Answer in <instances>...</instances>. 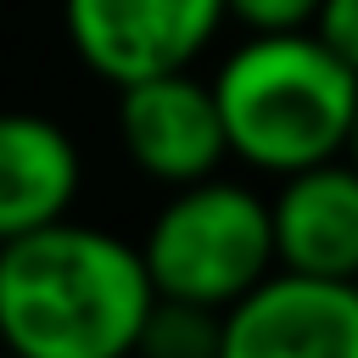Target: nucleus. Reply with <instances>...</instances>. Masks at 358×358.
<instances>
[{
  "instance_id": "nucleus-3",
  "label": "nucleus",
  "mask_w": 358,
  "mask_h": 358,
  "mask_svg": "<svg viewBox=\"0 0 358 358\" xmlns=\"http://www.w3.org/2000/svg\"><path fill=\"white\" fill-rule=\"evenodd\" d=\"M140 257L157 296H179L224 313L257 280L274 274L268 201L252 185H235L218 173L173 185V196L157 207L140 241Z\"/></svg>"
},
{
  "instance_id": "nucleus-1",
  "label": "nucleus",
  "mask_w": 358,
  "mask_h": 358,
  "mask_svg": "<svg viewBox=\"0 0 358 358\" xmlns=\"http://www.w3.org/2000/svg\"><path fill=\"white\" fill-rule=\"evenodd\" d=\"M151 302L140 246L112 229L50 218L0 241V352L11 358H134Z\"/></svg>"
},
{
  "instance_id": "nucleus-8",
  "label": "nucleus",
  "mask_w": 358,
  "mask_h": 358,
  "mask_svg": "<svg viewBox=\"0 0 358 358\" xmlns=\"http://www.w3.org/2000/svg\"><path fill=\"white\" fill-rule=\"evenodd\" d=\"M78 145L56 117L0 112V241L67 218L78 196Z\"/></svg>"
},
{
  "instance_id": "nucleus-2",
  "label": "nucleus",
  "mask_w": 358,
  "mask_h": 358,
  "mask_svg": "<svg viewBox=\"0 0 358 358\" xmlns=\"http://www.w3.org/2000/svg\"><path fill=\"white\" fill-rule=\"evenodd\" d=\"M213 101L224 117L229 157L257 173H296L341 157L358 106V73L313 34H246L213 73Z\"/></svg>"
},
{
  "instance_id": "nucleus-5",
  "label": "nucleus",
  "mask_w": 358,
  "mask_h": 358,
  "mask_svg": "<svg viewBox=\"0 0 358 358\" xmlns=\"http://www.w3.org/2000/svg\"><path fill=\"white\" fill-rule=\"evenodd\" d=\"M218 358H358L352 280H313L274 268L224 308Z\"/></svg>"
},
{
  "instance_id": "nucleus-13",
  "label": "nucleus",
  "mask_w": 358,
  "mask_h": 358,
  "mask_svg": "<svg viewBox=\"0 0 358 358\" xmlns=\"http://www.w3.org/2000/svg\"><path fill=\"white\" fill-rule=\"evenodd\" d=\"M352 291H358V274H352Z\"/></svg>"
},
{
  "instance_id": "nucleus-11",
  "label": "nucleus",
  "mask_w": 358,
  "mask_h": 358,
  "mask_svg": "<svg viewBox=\"0 0 358 358\" xmlns=\"http://www.w3.org/2000/svg\"><path fill=\"white\" fill-rule=\"evenodd\" d=\"M313 34L358 73V0H319L313 11Z\"/></svg>"
},
{
  "instance_id": "nucleus-10",
  "label": "nucleus",
  "mask_w": 358,
  "mask_h": 358,
  "mask_svg": "<svg viewBox=\"0 0 358 358\" xmlns=\"http://www.w3.org/2000/svg\"><path fill=\"white\" fill-rule=\"evenodd\" d=\"M224 11L246 34H291V28H313L319 0H224Z\"/></svg>"
},
{
  "instance_id": "nucleus-12",
  "label": "nucleus",
  "mask_w": 358,
  "mask_h": 358,
  "mask_svg": "<svg viewBox=\"0 0 358 358\" xmlns=\"http://www.w3.org/2000/svg\"><path fill=\"white\" fill-rule=\"evenodd\" d=\"M341 157L358 168V106H352V123H347V145H341Z\"/></svg>"
},
{
  "instance_id": "nucleus-9",
  "label": "nucleus",
  "mask_w": 358,
  "mask_h": 358,
  "mask_svg": "<svg viewBox=\"0 0 358 358\" xmlns=\"http://www.w3.org/2000/svg\"><path fill=\"white\" fill-rule=\"evenodd\" d=\"M218 336H224V313L201 308V302H179V296H157L134 358H218Z\"/></svg>"
},
{
  "instance_id": "nucleus-14",
  "label": "nucleus",
  "mask_w": 358,
  "mask_h": 358,
  "mask_svg": "<svg viewBox=\"0 0 358 358\" xmlns=\"http://www.w3.org/2000/svg\"><path fill=\"white\" fill-rule=\"evenodd\" d=\"M0 358H11V352H0Z\"/></svg>"
},
{
  "instance_id": "nucleus-4",
  "label": "nucleus",
  "mask_w": 358,
  "mask_h": 358,
  "mask_svg": "<svg viewBox=\"0 0 358 358\" xmlns=\"http://www.w3.org/2000/svg\"><path fill=\"white\" fill-rule=\"evenodd\" d=\"M224 22V0H62L73 56L106 84L190 67Z\"/></svg>"
},
{
  "instance_id": "nucleus-6",
  "label": "nucleus",
  "mask_w": 358,
  "mask_h": 358,
  "mask_svg": "<svg viewBox=\"0 0 358 358\" xmlns=\"http://www.w3.org/2000/svg\"><path fill=\"white\" fill-rule=\"evenodd\" d=\"M117 140L129 162L168 190L218 173V162L229 157L213 84H201L190 67L117 84Z\"/></svg>"
},
{
  "instance_id": "nucleus-7",
  "label": "nucleus",
  "mask_w": 358,
  "mask_h": 358,
  "mask_svg": "<svg viewBox=\"0 0 358 358\" xmlns=\"http://www.w3.org/2000/svg\"><path fill=\"white\" fill-rule=\"evenodd\" d=\"M274 224V268L313 280L358 274V168L347 157H324L280 179L268 201Z\"/></svg>"
}]
</instances>
